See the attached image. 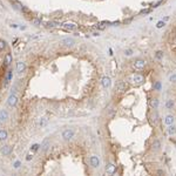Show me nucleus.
<instances>
[{
    "label": "nucleus",
    "mask_w": 176,
    "mask_h": 176,
    "mask_svg": "<svg viewBox=\"0 0 176 176\" xmlns=\"http://www.w3.org/2000/svg\"><path fill=\"white\" fill-rule=\"evenodd\" d=\"M130 81H132L133 85H136V86H139V85H141L143 81H144V76L143 75H141V74H134V75H132L130 76Z\"/></svg>",
    "instance_id": "obj_1"
},
{
    "label": "nucleus",
    "mask_w": 176,
    "mask_h": 176,
    "mask_svg": "<svg viewBox=\"0 0 176 176\" xmlns=\"http://www.w3.org/2000/svg\"><path fill=\"white\" fill-rule=\"evenodd\" d=\"M62 28L65 29V31H68V32H73V31H75L78 26L74 24V22H66V24H63L62 25Z\"/></svg>",
    "instance_id": "obj_2"
},
{
    "label": "nucleus",
    "mask_w": 176,
    "mask_h": 176,
    "mask_svg": "<svg viewBox=\"0 0 176 176\" xmlns=\"http://www.w3.org/2000/svg\"><path fill=\"white\" fill-rule=\"evenodd\" d=\"M62 137H63L65 140H67V141L72 140V139L74 137V132H73L72 129H66L65 132L62 133Z\"/></svg>",
    "instance_id": "obj_3"
},
{
    "label": "nucleus",
    "mask_w": 176,
    "mask_h": 176,
    "mask_svg": "<svg viewBox=\"0 0 176 176\" xmlns=\"http://www.w3.org/2000/svg\"><path fill=\"white\" fill-rule=\"evenodd\" d=\"M61 44H63L66 47H73L75 42H74V40L72 38H63L61 40Z\"/></svg>",
    "instance_id": "obj_4"
},
{
    "label": "nucleus",
    "mask_w": 176,
    "mask_h": 176,
    "mask_svg": "<svg viewBox=\"0 0 176 176\" xmlns=\"http://www.w3.org/2000/svg\"><path fill=\"white\" fill-rule=\"evenodd\" d=\"M127 88H128L127 82H123V81H120V82L116 85V89H117L119 92H126Z\"/></svg>",
    "instance_id": "obj_5"
},
{
    "label": "nucleus",
    "mask_w": 176,
    "mask_h": 176,
    "mask_svg": "<svg viewBox=\"0 0 176 176\" xmlns=\"http://www.w3.org/2000/svg\"><path fill=\"white\" fill-rule=\"evenodd\" d=\"M144 66H146V61L144 60H136V61L134 62V67L136 68V69H142V68H144Z\"/></svg>",
    "instance_id": "obj_6"
},
{
    "label": "nucleus",
    "mask_w": 176,
    "mask_h": 176,
    "mask_svg": "<svg viewBox=\"0 0 176 176\" xmlns=\"http://www.w3.org/2000/svg\"><path fill=\"white\" fill-rule=\"evenodd\" d=\"M90 164H92V167L93 168H97L100 166V160L97 156H92L90 157Z\"/></svg>",
    "instance_id": "obj_7"
},
{
    "label": "nucleus",
    "mask_w": 176,
    "mask_h": 176,
    "mask_svg": "<svg viewBox=\"0 0 176 176\" xmlns=\"http://www.w3.org/2000/svg\"><path fill=\"white\" fill-rule=\"evenodd\" d=\"M17 103H18V97L12 94V95L8 97V105L11 106V107H14Z\"/></svg>",
    "instance_id": "obj_8"
},
{
    "label": "nucleus",
    "mask_w": 176,
    "mask_h": 176,
    "mask_svg": "<svg viewBox=\"0 0 176 176\" xmlns=\"http://www.w3.org/2000/svg\"><path fill=\"white\" fill-rule=\"evenodd\" d=\"M115 170H116V167H115L113 163H109V164L106 167V171H107L108 174H110V175H112V174H114Z\"/></svg>",
    "instance_id": "obj_9"
},
{
    "label": "nucleus",
    "mask_w": 176,
    "mask_h": 176,
    "mask_svg": "<svg viewBox=\"0 0 176 176\" xmlns=\"http://www.w3.org/2000/svg\"><path fill=\"white\" fill-rule=\"evenodd\" d=\"M175 122V119H174V116L173 115H168L166 116V120H164V123L167 124V126H170V124H174Z\"/></svg>",
    "instance_id": "obj_10"
},
{
    "label": "nucleus",
    "mask_w": 176,
    "mask_h": 176,
    "mask_svg": "<svg viewBox=\"0 0 176 176\" xmlns=\"http://www.w3.org/2000/svg\"><path fill=\"white\" fill-rule=\"evenodd\" d=\"M25 68H26V66H25V63L22 61H19L17 63V72L18 73H22V72L25 70Z\"/></svg>",
    "instance_id": "obj_11"
},
{
    "label": "nucleus",
    "mask_w": 176,
    "mask_h": 176,
    "mask_svg": "<svg viewBox=\"0 0 176 176\" xmlns=\"http://www.w3.org/2000/svg\"><path fill=\"white\" fill-rule=\"evenodd\" d=\"M7 119H8V113H7L5 109L0 110V121L2 122V121H6Z\"/></svg>",
    "instance_id": "obj_12"
},
{
    "label": "nucleus",
    "mask_w": 176,
    "mask_h": 176,
    "mask_svg": "<svg viewBox=\"0 0 176 176\" xmlns=\"http://www.w3.org/2000/svg\"><path fill=\"white\" fill-rule=\"evenodd\" d=\"M110 85H112L110 79H109L108 76H105V78L102 79V86H103L105 88H108V87H110Z\"/></svg>",
    "instance_id": "obj_13"
},
{
    "label": "nucleus",
    "mask_w": 176,
    "mask_h": 176,
    "mask_svg": "<svg viewBox=\"0 0 176 176\" xmlns=\"http://www.w3.org/2000/svg\"><path fill=\"white\" fill-rule=\"evenodd\" d=\"M149 106L153 108V109H156L158 107V100L156 99V97H154V99H151L149 101Z\"/></svg>",
    "instance_id": "obj_14"
},
{
    "label": "nucleus",
    "mask_w": 176,
    "mask_h": 176,
    "mask_svg": "<svg viewBox=\"0 0 176 176\" xmlns=\"http://www.w3.org/2000/svg\"><path fill=\"white\" fill-rule=\"evenodd\" d=\"M160 148H161V142L158 140H155L153 142V144H151V149L157 151V150H160Z\"/></svg>",
    "instance_id": "obj_15"
},
{
    "label": "nucleus",
    "mask_w": 176,
    "mask_h": 176,
    "mask_svg": "<svg viewBox=\"0 0 176 176\" xmlns=\"http://www.w3.org/2000/svg\"><path fill=\"white\" fill-rule=\"evenodd\" d=\"M107 25H108V22H107V21H101V22L96 24L95 28H96V29H100V31H103L106 27H107Z\"/></svg>",
    "instance_id": "obj_16"
},
{
    "label": "nucleus",
    "mask_w": 176,
    "mask_h": 176,
    "mask_svg": "<svg viewBox=\"0 0 176 176\" xmlns=\"http://www.w3.org/2000/svg\"><path fill=\"white\" fill-rule=\"evenodd\" d=\"M11 151H12V148H11L9 146H5V147L1 149V153H2L4 155H6V156L11 154Z\"/></svg>",
    "instance_id": "obj_17"
},
{
    "label": "nucleus",
    "mask_w": 176,
    "mask_h": 176,
    "mask_svg": "<svg viewBox=\"0 0 176 176\" xmlns=\"http://www.w3.org/2000/svg\"><path fill=\"white\" fill-rule=\"evenodd\" d=\"M168 133H169L170 135L176 134V127L174 126V124H170V126H169V128H168Z\"/></svg>",
    "instance_id": "obj_18"
},
{
    "label": "nucleus",
    "mask_w": 176,
    "mask_h": 176,
    "mask_svg": "<svg viewBox=\"0 0 176 176\" xmlns=\"http://www.w3.org/2000/svg\"><path fill=\"white\" fill-rule=\"evenodd\" d=\"M12 62V55L9 54V53H7L6 55H5V63L6 65H9Z\"/></svg>",
    "instance_id": "obj_19"
},
{
    "label": "nucleus",
    "mask_w": 176,
    "mask_h": 176,
    "mask_svg": "<svg viewBox=\"0 0 176 176\" xmlns=\"http://www.w3.org/2000/svg\"><path fill=\"white\" fill-rule=\"evenodd\" d=\"M7 139V132L6 130H0V140L4 141Z\"/></svg>",
    "instance_id": "obj_20"
},
{
    "label": "nucleus",
    "mask_w": 176,
    "mask_h": 176,
    "mask_svg": "<svg viewBox=\"0 0 176 176\" xmlns=\"http://www.w3.org/2000/svg\"><path fill=\"white\" fill-rule=\"evenodd\" d=\"M157 119H158L157 112H156V110H154V112H153V114H151V120L154 121V123H156V122H157Z\"/></svg>",
    "instance_id": "obj_21"
},
{
    "label": "nucleus",
    "mask_w": 176,
    "mask_h": 176,
    "mask_svg": "<svg viewBox=\"0 0 176 176\" xmlns=\"http://www.w3.org/2000/svg\"><path fill=\"white\" fill-rule=\"evenodd\" d=\"M46 26L47 27H56V26H59V22H56V21H48V22L46 24Z\"/></svg>",
    "instance_id": "obj_22"
},
{
    "label": "nucleus",
    "mask_w": 176,
    "mask_h": 176,
    "mask_svg": "<svg viewBox=\"0 0 176 176\" xmlns=\"http://www.w3.org/2000/svg\"><path fill=\"white\" fill-rule=\"evenodd\" d=\"M32 24L35 25V26H40L41 20H40V19H38V18H33V19H32Z\"/></svg>",
    "instance_id": "obj_23"
},
{
    "label": "nucleus",
    "mask_w": 176,
    "mask_h": 176,
    "mask_svg": "<svg viewBox=\"0 0 176 176\" xmlns=\"http://www.w3.org/2000/svg\"><path fill=\"white\" fill-rule=\"evenodd\" d=\"M11 79H12V70H8V72H7V75H6V81H5V83L7 85L9 81H11Z\"/></svg>",
    "instance_id": "obj_24"
},
{
    "label": "nucleus",
    "mask_w": 176,
    "mask_h": 176,
    "mask_svg": "<svg viewBox=\"0 0 176 176\" xmlns=\"http://www.w3.org/2000/svg\"><path fill=\"white\" fill-rule=\"evenodd\" d=\"M154 90H161V82L160 81L154 83Z\"/></svg>",
    "instance_id": "obj_25"
},
{
    "label": "nucleus",
    "mask_w": 176,
    "mask_h": 176,
    "mask_svg": "<svg viewBox=\"0 0 176 176\" xmlns=\"http://www.w3.org/2000/svg\"><path fill=\"white\" fill-rule=\"evenodd\" d=\"M167 107L168 108H173V107H174V101H173V100H168Z\"/></svg>",
    "instance_id": "obj_26"
},
{
    "label": "nucleus",
    "mask_w": 176,
    "mask_h": 176,
    "mask_svg": "<svg viewBox=\"0 0 176 176\" xmlns=\"http://www.w3.org/2000/svg\"><path fill=\"white\" fill-rule=\"evenodd\" d=\"M5 47H6V42L4 40H0V51H2Z\"/></svg>",
    "instance_id": "obj_27"
},
{
    "label": "nucleus",
    "mask_w": 176,
    "mask_h": 176,
    "mask_svg": "<svg viewBox=\"0 0 176 176\" xmlns=\"http://www.w3.org/2000/svg\"><path fill=\"white\" fill-rule=\"evenodd\" d=\"M48 144H49V143H48V140H46L45 141V143H44V146H42V147H44V148H42L44 151H46V150L48 149Z\"/></svg>",
    "instance_id": "obj_28"
},
{
    "label": "nucleus",
    "mask_w": 176,
    "mask_h": 176,
    "mask_svg": "<svg viewBox=\"0 0 176 176\" xmlns=\"http://www.w3.org/2000/svg\"><path fill=\"white\" fill-rule=\"evenodd\" d=\"M132 54H133L132 49H126V51H124V55H127V56H130Z\"/></svg>",
    "instance_id": "obj_29"
},
{
    "label": "nucleus",
    "mask_w": 176,
    "mask_h": 176,
    "mask_svg": "<svg viewBox=\"0 0 176 176\" xmlns=\"http://www.w3.org/2000/svg\"><path fill=\"white\" fill-rule=\"evenodd\" d=\"M164 25H166V24H164V21H158L157 25H156V27H157V28H162Z\"/></svg>",
    "instance_id": "obj_30"
},
{
    "label": "nucleus",
    "mask_w": 176,
    "mask_h": 176,
    "mask_svg": "<svg viewBox=\"0 0 176 176\" xmlns=\"http://www.w3.org/2000/svg\"><path fill=\"white\" fill-rule=\"evenodd\" d=\"M169 80H170L171 82H176V74H173V75H170V76H169Z\"/></svg>",
    "instance_id": "obj_31"
},
{
    "label": "nucleus",
    "mask_w": 176,
    "mask_h": 176,
    "mask_svg": "<svg viewBox=\"0 0 176 176\" xmlns=\"http://www.w3.org/2000/svg\"><path fill=\"white\" fill-rule=\"evenodd\" d=\"M162 56H163V53H162V52H157V53H156V58H157V59H162Z\"/></svg>",
    "instance_id": "obj_32"
},
{
    "label": "nucleus",
    "mask_w": 176,
    "mask_h": 176,
    "mask_svg": "<svg viewBox=\"0 0 176 176\" xmlns=\"http://www.w3.org/2000/svg\"><path fill=\"white\" fill-rule=\"evenodd\" d=\"M39 147H40L39 144H34V146L32 147V150H33V151H35V150H38V149H39Z\"/></svg>",
    "instance_id": "obj_33"
},
{
    "label": "nucleus",
    "mask_w": 176,
    "mask_h": 176,
    "mask_svg": "<svg viewBox=\"0 0 176 176\" xmlns=\"http://www.w3.org/2000/svg\"><path fill=\"white\" fill-rule=\"evenodd\" d=\"M150 12V9H143V11H141V14H148Z\"/></svg>",
    "instance_id": "obj_34"
},
{
    "label": "nucleus",
    "mask_w": 176,
    "mask_h": 176,
    "mask_svg": "<svg viewBox=\"0 0 176 176\" xmlns=\"http://www.w3.org/2000/svg\"><path fill=\"white\" fill-rule=\"evenodd\" d=\"M19 167H20V162H19V161H17V162L14 163V168H19Z\"/></svg>",
    "instance_id": "obj_35"
},
{
    "label": "nucleus",
    "mask_w": 176,
    "mask_h": 176,
    "mask_svg": "<svg viewBox=\"0 0 176 176\" xmlns=\"http://www.w3.org/2000/svg\"><path fill=\"white\" fill-rule=\"evenodd\" d=\"M32 157H33V156H32L31 154H28V155H27V157H26V160H27V161H29V160H31Z\"/></svg>",
    "instance_id": "obj_36"
},
{
    "label": "nucleus",
    "mask_w": 176,
    "mask_h": 176,
    "mask_svg": "<svg viewBox=\"0 0 176 176\" xmlns=\"http://www.w3.org/2000/svg\"><path fill=\"white\" fill-rule=\"evenodd\" d=\"M157 174H164V171H162V170H158Z\"/></svg>",
    "instance_id": "obj_37"
}]
</instances>
